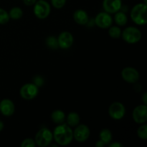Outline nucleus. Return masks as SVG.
Returning a JSON list of instances; mask_svg holds the SVG:
<instances>
[{"instance_id":"24","label":"nucleus","mask_w":147,"mask_h":147,"mask_svg":"<svg viewBox=\"0 0 147 147\" xmlns=\"http://www.w3.org/2000/svg\"><path fill=\"white\" fill-rule=\"evenodd\" d=\"M9 13L5 9L0 8V24H5L9 21Z\"/></svg>"},{"instance_id":"9","label":"nucleus","mask_w":147,"mask_h":147,"mask_svg":"<svg viewBox=\"0 0 147 147\" xmlns=\"http://www.w3.org/2000/svg\"><path fill=\"white\" fill-rule=\"evenodd\" d=\"M132 118L139 124L146 123L147 121V106L145 104L136 106L132 113Z\"/></svg>"},{"instance_id":"22","label":"nucleus","mask_w":147,"mask_h":147,"mask_svg":"<svg viewBox=\"0 0 147 147\" xmlns=\"http://www.w3.org/2000/svg\"><path fill=\"white\" fill-rule=\"evenodd\" d=\"M109 30V34L111 38L119 39L121 36V30L117 26H111Z\"/></svg>"},{"instance_id":"14","label":"nucleus","mask_w":147,"mask_h":147,"mask_svg":"<svg viewBox=\"0 0 147 147\" xmlns=\"http://www.w3.org/2000/svg\"><path fill=\"white\" fill-rule=\"evenodd\" d=\"M15 106L10 99H3L0 102V112L4 116H11L14 114Z\"/></svg>"},{"instance_id":"28","label":"nucleus","mask_w":147,"mask_h":147,"mask_svg":"<svg viewBox=\"0 0 147 147\" xmlns=\"http://www.w3.org/2000/svg\"><path fill=\"white\" fill-rule=\"evenodd\" d=\"M37 0H23V2L27 6H32L35 4Z\"/></svg>"},{"instance_id":"2","label":"nucleus","mask_w":147,"mask_h":147,"mask_svg":"<svg viewBox=\"0 0 147 147\" xmlns=\"http://www.w3.org/2000/svg\"><path fill=\"white\" fill-rule=\"evenodd\" d=\"M147 6L144 3L136 4L131 11V18L135 24L144 25L147 23Z\"/></svg>"},{"instance_id":"17","label":"nucleus","mask_w":147,"mask_h":147,"mask_svg":"<svg viewBox=\"0 0 147 147\" xmlns=\"http://www.w3.org/2000/svg\"><path fill=\"white\" fill-rule=\"evenodd\" d=\"M80 116L76 112H70L67 116V124L70 127H76L80 123Z\"/></svg>"},{"instance_id":"3","label":"nucleus","mask_w":147,"mask_h":147,"mask_svg":"<svg viewBox=\"0 0 147 147\" xmlns=\"http://www.w3.org/2000/svg\"><path fill=\"white\" fill-rule=\"evenodd\" d=\"M123 40L129 44H136L139 42L142 37V32L135 27H128L121 32V36Z\"/></svg>"},{"instance_id":"7","label":"nucleus","mask_w":147,"mask_h":147,"mask_svg":"<svg viewBox=\"0 0 147 147\" xmlns=\"http://www.w3.org/2000/svg\"><path fill=\"white\" fill-rule=\"evenodd\" d=\"M125 113H126L125 106L120 102H114L109 106V114L113 120H121L124 117Z\"/></svg>"},{"instance_id":"16","label":"nucleus","mask_w":147,"mask_h":147,"mask_svg":"<svg viewBox=\"0 0 147 147\" xmlns=\"http://www.w3.org/2000/svg\"><path fill=\"white\" fill-rule=\"evenodd\" d=\"M51 119L56 124H61L65 121V114L61 110L53 111L51 113Z\"/></svg>"},{"instance_id":"8","label":"nucleus","mask_w":147,"mask_h":147,"mask_svg":"<svg viewBox=\"0 0 147 147\" xmlns=\"http://www.w3.org/2000/svg\"><path fill=\"white\" fill-rule=\"evenodd\" d=\"M73 133L75 140L79 143H83L86 142L90 134V129L86 124H78L76 126V129Z\"/></svg>"},{"instance_id":"25","label":"nucleus","mask_w":147,"mask_h":147,"mask_svg":"<svg viewBox=\"0 0 147 147\" xmlns=\"http://www.w3.org/2000/svg\"><path fill=\"white\" fill-rule=\"evenodd\" d=\"M21 147H35L36 143L34 139H25L22 141V142L20 144Z\"/></svg>"},{"instance_id":"27","label":"nucleus","mask_w":147,"mask_h":147,"mask_svg":"<svg viewBox=\"0 0 147 147\" xmlns=\"http://www.w3.org/2000/svg\"><path fill=\"white\" fill-rule=\"evenodd\" d=\"M33 83L35 84L37 87H40L43 85L44 83V80L42 77H40V76H37L34 78L33 79Z\"/></svg>"},{"instance_id":"13","label":"nucleus","mask_w":147,"mask_h":147,"mask_svg":"<svg viewBox=\"0 0 147 147\" xmlns=\"http://www.w3.org/2000/svg\"><path fill=\"white\" fill-rule=\"evenodd\" d=\"M122 6V0H103V8L109 14H115L120 11Z\"/></svg>"},{"instance_id":"18","label":"nucleus","mask_w":147,"mask_h":147,"mask_svg":"<svg viewBox=\"0 0 147 147\" xmlns=\"http://www.w3.org/2000/svg\"><path fill=\"white\" fill-rule=\"evenodd\" d=\"M99 138H100V140H101L106 145L109 144L112 142L113 135H112L111 131L109 129H102L100 131Z\"/></svg>"},{"instance_id":"30","label":"nucleus","mask_w":147,"mask_h":147,"mask_svg":"<svg viewBox=\"0 0 147 147\" xmlns=\"http://www.w3.org/2000/svg\"><path fill=\"white\" fill-rule=\"evenodd\" d=\"M142 101H143L144 104L147 105V93H144L143 96H142Z\"/></svg>"},{"instance_id":"5","label":"nucleus","mask_w":147,"mask_h":147,"mask_svg":"<svg viewBox=\"0 0 147 147\" xmlns=\"http://www.w3.org/2000/svg\"><path fill=\"white\" fill-rule=\"evenodd\" d=\"M51 8L47 1L45 0H38L34 4V14L38 19L43 20L50 15Z\"/></svg>"},{"instance_id":"19","label":"nucleus","mask_w":147,"mask_h":147,"mask_svg":"<svg viewBox=\"0 0 147 147\" xmlns=\"http://www.w3.org/2000/svg\"><path fill=\"white\" fill-rule=\"evenodd\" d=\"M114 21L117 25L121 26V27L126 25L128 22V18L126 13L121 11H119L116 13H115Z\"/></svg>"},{"instance_id":"20","label":"nucleus","mask_w":147,"mask_h":147,"mask_svg":"<svg viewBox=\"0 0 147 147\" xmlns=\"http://www.w3.org/2000/svg\"><path fill=\"white\" fill-rule=\"evenodd\" d=\"M9 15L10 18L12 19V20H19L23 16V11L20 7H13L10 9L9 12Z\"/></svg>"},{"instance_id":"15","label":"nucleus","mask_w":147,"mask_h":147,"mask_svg":"<svg viewBox=\"0 0 147 147\" xmlns=\"http://www.w3.org/2000/svg\"><path fill=\"white\" fill-rule=\"evenodd\" d=\"M73 19L77 24L85 25L89 21V17L87 12L83 9H77L73 14Z\"/></svg>"},{"instance_id":"1","label":"nucleus","mask_w":147,"mask_h":147,"mask_svg":"<svg viewBox=\"0 0 147 147\" xmlns=\"http://www.w3.org/2000/svg\"><path fill=\"white\" fill-rule=\"evenodd\" d=\"M53 139L56 143L60 146H67L70 144L73 139V133L71 127L67 123L58 124L53 133Z\"/></svg>"},{"instance_id":"11","label":"nucleus","mask_w":147,"mask_h":147,"mask_svg":"<svg viewBox=\"0 0 147 147\" xmlns=\"http://www.w3.org/2000/svg\"><path fill=\"white\" fill-rule=\"evenodd\" d=\"M121 77L124 81L129 83H136L139 80V73L132 67H126L122 70Z\"/></svg>"},{"instance_id":"12","label":"nucleus","mask_w":147,"mask_h":147,"mask_svg":"<svg viewBox=\"0 0 147 147\" xmlns=\"http://www.w3.org/2000/svg\"><path fill=\"white\" fill-rule=\"evenodd\" d=\"M57 41H58L59 47L63 50H66V49L70 48L73 45L74 38L71 33L64 31L59 34L57 37Z\"/></svg>"},{"instance_id":"31","label":"nucleus","mask_w":147,"mask_h":147,"mask_svg":"<svg viewBox=\"0 0 147 147\" xmlns=\"http://www.w3.org/2000/svg\"><path fill=\"white\" fill-rule=\"evenodd\" d=\"M106 144H105L103 143L101 140H100V139H99V140L96 143V146L97 147H103Z\"/></svg>"},{"instance_id":"32","label":"nucleus","mask_w":147,"mask_h":147,"mask_svg":"<svg viewBox=\"0 0 147 147\" xmlns=\"http://www.w3.org/2000/svg\"><path fill=\"white\" fill-rule=\"evenodd\" d=\"M4 123H3V121H1L0 120V132L3 130V129H4Z\"/></svg>"},{"instance_id":"29","label":"nucleus","mask_w":147,"mask_h":147,"mask_svg":"<svg viewBox=\"0 0 147 147\" xmlns=\"http://www.w3.org/2000/svg\"><path fill=\"white\" fill-rule=\"evenodd\" d=\"M109 147H123V145L119 142H113V143L109 144Z\"/></svg>"},{"instance_id":"23","label":"nucleus","mask_w":147,"mask_h":147,"mask_svg":"<svg viewBox=\"0 0 147 147\" xmlns=\"http://www.w3.org/2000/svg\"><path fill=\"white\" fill-rule=\"evenodd\" d=\"M137 135L139 138L143 140L147 139V125L143 123L141 126H139L137 130Z\"/></svg>"},{"instance_id":"21","label":"nucleus","mask_w":147,"mask_h":147,"mask_svg":"<svg viewBox=\"0 0 147 147\" xmlns=\"http://www.w3.org/2000/svg\"><path fill=\"white\" fill-rule=\"evenodd\" d=\"M46 45L51 50H57L59 48L57 38L54 36H49L46 39Z\"/></svg>"},{"instance_id":"10","label":"nucleus","mask_w":147,"mask_h":147,"mask_svg":"<svg viewBox=\"0 0 147 147\" xmlns=\"http://www.w3.org/2000/svg\"><path fill=\"white\" fill-rule=\"evenodd\" d=\"M95 23L99 28L108 29L113 24V18L110 14L106 11L100 12L95 18Z\"/></svg>"},{"instance_id":"26","label":"nucleus","mask_w":147,"mask_h":147,"mask_svg":"<svg viewBox=\"0 0 147 147\" xmlns=\"http://www.w3.org/2000/svg\"><path fill=\"white\" fill-rule=\"evenodd\" d=\"M66 0H51V4L55 9H61L65 6Z\"/></svg>"},{"instance_id":"6","label":"nucleus","mask_w":147,"mask_h":147,"mask_svg":"<svg viewBox=\"0 0 147 147\" xmlns=\"http://www.w3.org/2000/svg\"><path fill=\"white\" fill-rule=\"evenodd\" d=\"M39 93V88L34 83L24 84L20 88V94L22 98L25 100H32L37 97Z\"/></svg>"},{"instance_id":"4","label":"nucleus","mask_w":147,"mask_h":147,"mask_svg":"<svg viewBox=\"0 0 147 147\" xmlns=\"http://www.w3.org/2000/svg\"><path fill=\"white\" fill-rule=\"evenodd\" d=\"M53 139V133L47 128H42L36 134L34 142L37 146L40 147H46L51 144Z\"/></svg>"}]
</instances>
